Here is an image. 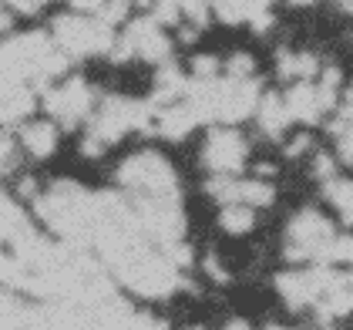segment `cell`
Here are the masks:
<instances>
[{
    "mask_svg": "<svg viewBox=\"0 0 353 330\" xmlns=\"http://www.w3.org/2000/svg\"><path fill=\"white\" fill-rule=\"evenodd\" d=\"M118 182L132 199H179L175 168L159 152H138L118 168Z\"/></svg>",
    "mask_w": 353,
    "mask_h": 330,
    "instance_id": "obj_4",
    "label": "cell"
},
{
    "mask_svg": "<svg viewBox=\"0 0 353 330\" xmlns=\"http://www.w3.org/2000/svg\"><path fill=\"white\" fill-rule=\"evenodd\" d=\"M232 78H252V57L249 55H232L229 68H225Z\"/></svg>",
    "mask_w": 353,
    "mask_h": 330,
    "instance_id": "obj_24",
    "label": "cell"
},
{
    "mask_svg": "<svg viewBox=\"0 0 353 330\" xmlns=\"http://www.w3.org/2000/svg\"><path fill=\"white\" fill-rule=\"evenodd\" d=\"M323 193L330 199V206L343 216V222L353 226V182H347V179H330L323 186Z\"/></svg>",
    "mask_w": 353,
    "mask_h": 330,
    "instance_id": "obj_20",
    "label": "cell"
},
{
    "mask_svg": "<svg viewBox=\"0 0 353 330\" xmlns=\"http://www.w3.org/2000/svg\"><path fill=\"white\" fill-rule=\"evenodd\" d=\"M209 193L216 195L219 202H239V206H270L272 202V186L263 179H236V175H216L205 186Z\"/></svg>",
    "mask_w": 353,
    "mask_h": 330,
    "instance_id": "obj_11",
    "label": "cell"
},
{
    "mask_svg": "<svg viewBox=\"0 0 353 330\" xmlns=\"http://www.w3.org/2000/svg\"><path fill=\"white\" fill-rule=\"evenodd\" d=\"M340 125H353V91L347 95V101L340 108Z\"/></svg>",
    "mask_w": 353,
    "mask_h": 330,
    "instance_id": "obj_32",
    "label": "cell"
},
{
    "mask_svg": "<svg viewBox=\"0 0 353 330\" xmlns=\"http://www.w3.org/2000/svg\"><path fill=\"white\" fill-rule=\"evenodd\" d=\"M202 162L216 175H236L245 165V142L232 128H212V135L202 145Z\"/></svg>",
    "mask_w": 353,
    "mask_h": 330,
    "instance_id": "obj_10",
    "label": "cell"
},
{
    "mask_svg": "<svg viewBox=\"0 0 353 330\" xmlns=\"http://www.w3.org/2000/svg\"><path fill=\"white\" fill-rule=\"evenodd\" d=\"M128 330H165V324L162 320H155V317H148V313H132Z\"/></svg>",
    "mask_w": 353,
    "mask_h": 330,
    "instance_id": "obj_26",
    "label": "cell"
},
{
    "mask_svg": "<svg viewBox=\"0 0 353 330\" xmlns=\"http://www.w3.org/2000/svg\"><path fill=\"white\" fill-rule=\"evenodd\" d=\"M44 108L54 115L61 125L74 128L78 122L94 115V95L81 78H68L61 88H48L44 91Z\"/></svg>",
    "mask_w": 353,
    "mask_h": 330,
    "instance_id": "obj_9",
    "label": "cell"
},
{
    "mask_svg": "<svg viewBox=\"0 0 353 330\" xmlns=\"http://www.w3.org/2000/svg\"><path fill=\"white\" fill-rule=\"evenodd\" d=\"M54 41L74 57H94V55H111L114 48V30L105 24L101 17L91 14H61L54 17Z\"/></svg>",
    "mask_w": 353,
    "mask_h": 330,
    "instance_id": "obj_5",
    "label": "cell"
},
{
    "mask_svg": "<svg viewBox=\"0 0 353 330\" xmlns=\"http://www.w3.org/2000/svg\"><path fill=\"white\" fill-rule=\"evenodd\" d=\"M256 118H259V128H263L270 138H279L286 132V125L293 122V115L286 108V98H279V95H263Z\"/></svg>",
    "mask_w": 353,
    "mask_h": 330,
    "instance_id": "obj_17",
    "label": "cell"
},
{
    "mask_svg": "<svg viewBox=\"0 0 353 330\" xmlns=\"http://www.w3.org/2000/svg\"><path fill=\"white\" fill-rule=\"evenodd\" d=\"M10 10H17V14H37L48 0H3Z\"/></svg>",
    "mask_w": 353,
    "mask_h": 330,
    "instance_id": "obj_28",
    "label": "cell"
},
{
    "mask_svg": "<svg viewBox=\"0 0 353 330\" xmlns=\"http://www.w3.org/2000/svg\"><path fill=\"white\" fill-rule=\"evenodd\" d=\"M145 57V61H155V64H165L168 55H172V41L165 37L162 24L155 17H141V21H132L125 34L114 41L111 48V61H128V57Z\"/></svg>",
    "mask_w": 353,
    "mask_h": 330,
    "instance_id": "obj_7",
    "label": "cell"
},
{
    "mask_svg": "<svg viewBox=\"0 0 353 330\" xmlns=\"http://www.w3.org/2000/svg\"><path fill=\"white\" fill-rule=\"evenodd\" d=\"M105 3H108V0H71V7H74L78 14H91V17H98Z\"/></svg>",
    "mask_w": 353,
    "mask_h": 330,
    "instance_id": "obj_29",
    "label": "cell"
},
{
    "mask_svg": "<svg viewBox=\"0 0 353 330\" xmlns=\"http://www.w3.org/2000/svg\"><path fill=\"white\" fill-rule=\"evenodd\" d=\"M306 148H310V135H299L296 142H290V148H286V152H290V155H303Z\"/></svg>",
    "mask_w": 353,
    "mask_h": 330,
    "instance_id": "obj_33",
    "label": "cell"
},
{
    "mask_svg": "<svg viewBox=\"0 0 353 330\" xmlns=\"http://www.w3.org/2000/svg\"><path fill=\"white\" fill-rule=\"evenodd\" d=\"M17 168V152H14V138L3 135V172H14Z\"/></svg>",
    "mask_w": 353,
    "mask_h": 330,
    "instance_id": "obj_30",
    "label": "cell"
},
{
    "mask_svg": "<svg viewBox=\"0 0 353 330\" xmlns=\"http://www.w3.org/2000/svg\"><path fill=\"white\" fill-rule=\"evenodd\" d=\"M135 7H155V0H132Z\"/></svg>",
    "mask_w": 353,
    "mask_h": 330,
    "instance_id": "obj_34",
    "label": "cell"
},
{
    "mask_svg": "<svg viewBox=\"0 0 353 330\" xmlns=\"http://www.w3.org/2000/svg\"><path fill=\"white\" fill-rule=\"evenodd\" d=\"M37 105V91L30 84H0V115L3 125H17L24 122Z\"/></svg>",
    "mask_w": 353,
    "mask_h": 330,
    "instance_id": "obj_14",
    "label": "cell"
},
{
    "mask_svg": "<svg viewBox=\"0 0 353 330\" xmlns=\"http://www.w3.org/2000/svg\"><path fill=\"white\" fill-rule=\"evenodd\" d=\"M286 108H290V115L296 118V122H306V125H313V122H320L323 118V111L326 108V101H323V95H320V88L316 84H310V81H296L286 95Z\"/></svg>",
    "mask_w": 353,
    "mask_h": 330,
    "instance_id": "obj_13",
    "label": "cell"
},
{
    "mask_svg": "<svg viewBox=\"0 0 353 330\" xmlns=\"http://www.w3.org/2000/svg\"><path fill=\"white\" fill-rule=\"evenodd\" d=\"M21 145L28 148L30 155L48 159V155H54L57 148V128L51 122H30V125L21 128Z\"/></svg>",
    "mask_w": 353,
    "mask_h": 330,
    "instance_id": "obj_19",
    "label": "cell"
},
{
    "mask_svg": "<svg viewBox=\"0 0 353 330\" xmlns=\"http://www.w3.org/2000/svg\"><path fill=\"white\" fill-rule=\"evenodd\" d=\"M192 71H195V78H216L219 75V61L216 57H195Z\"/></svg>",
    "mask_w": 353,
    "mask_h": 330,
    "instance_id": "obj_25",
    "label": "cell"
},
{
    "mask_svg": "<svg viewBox=\"0 0 353 330\" xmlns=\"http://www.w3.org/2000/svg\"><path fill=\"white\" fill-rule=\"evenodd\" d=\"M155 118H159V105L155 101H132V98H108L101 108H94L88 135L81 142V152L88 159H98L111 142L125 135V132H145L155 135Z\"/></svg>",
    "mask_w": 353,
    "mask_h": 330,
    "instance_id": "obj_3",
    "label": "cell"
},
{
    "mask_svg": "<svg viewBox=\"0 0 353 330\" xmlns=\"http://www.w3.org/2000/svg\"><path fill=\"white\" fill-rule=\"evenodd\" d=\"M219 226H222L225 233H232V236H243V233H249V229L256 226L252 206H239V202H229V206L222 209V216H219Z\"/></svg>",
    "mask_w": 353,
    "mask_h": 330,
    "instance_id": "obj_21",
    "label": "cell"
},
{
    "mask_svg": "<svg viewBox=\"0 0 353 330\" xmlns=\"http://www.w3.org/2000/svg\"><path fill=\"white\" fill-rule=\"evenodd\" d=\"M333 236H336L333 226L316 209H303L286 226V260H293V263H320L326 243Z\"/></svg>",
    "mask_w": 353,
    "mask_h": 330,
    "instance_id": "obj_6",
    "label": "cell"
},
{
    "mask_svg": "<svg viewBox=\"0 0 353 330\" xmlns=\"http://www.w3.org/2000/svg\"><path fill=\"white\" fill-rule=\"evenodd\" d=\"M353 310V273H343L330 290H326L320 303H316V313L320 320H333V317H343Z\"/></svg>",
    "mask_w": 353,
    "mask_h": 330,
    "instance_id": "obj_15",
    "label": "cell"
},
{
    "mask_svg": "<svg viewBox=\"0 0 353 330\" xmlns=\"http://www.w3.org/2000/svg\"><path fill=\"white\" fill-rule=\"evenodd\" d=\"M185 98L199 108L202 122L232 125V122H243V118L259 111L263 91H259V84L252 78L225 75V78H192Z\"/></svg>",
    "mask_w": 353,
    "mask_h": 330,
    "instance_id": "obj_2",
    "label": "cell"
},
{
    "mask_svg": "<svg viewBox=\"0 0 353 330\" xmlns=\"http://www.w3.org/2000/svg\"><path fill=\"white\" fill-rule=\"evenodd\" d=\"M209 3H212V0H182V17H189L195 28H205V21H209Z\"/></svg>",
    "mask_w": 353,
    "mask_h": 330,
    "instance_id": "obj_23",
    "label": "cell"
},
{
    "mask_svg": "<svg viewBox=\"0 0 353 330\" xmlns=\"http://www.w3.org/2000/svg\"><path fill=\"white\" fill-rule=\"evenodd\" d=\"M320 263H333V266L336 263H347V266H353V236H333L326 243Z\"/></svg>",
    "mask_w": 353,
    "mask_h": 330,
    "instance_id": "obj_22",
    "label": "cell"
},
{
    "mask_svg": "<svg viewBox=\"0 0 353 330\" xmlns=\"http://www.w3.org/2000/svg\"><path fill=\"white\" fill-rule=\"evenodd\" d=\"M195 330H199V327H195Z\"/></svg>",
    "mask_w": 353,
    "mask_h": 330,
    "instance_id": "obj_38",
    "label": "cell"
},
{
    "mask_svg": "<svg viewBox=\"0 0 353 330\" xmlns=\"http://www.w3.org/2000/svg\"><path fill=\"white\" fill-rule=\"evenodd\" d=\"M340 7H343V10H350V14H353V0H340Z\"/></svg>",
    "mask_w": 353,
    "mask_h": 330,
    "instance_id": "obj_35",
    "label": "cell"
},
{
    "mask_svg": "<svg viewBox=\"0 0 353 330\" xmlns=\"http://www.w3.org/2000/svg\"><path fill=\"white\" fill-rule=\"evenodd\" d=\"M68 71V51L48 34H17L3 41L0 51V84H30L48 91L54 78Z\"/></svg>",
    "mask_w": 353,
    "mask_h": 330,
    "instance_id": "obj_1",
    "label": "cell"
},
{
    "mask_svg": "<svg viewBox=\"0 0 353 330\" xmlns=\"http://www.w3.org/2000/svg\"><path fill=\"white\" fill-rule=\"evenodd\" d=\"M276 71L286 81H310V78L320 75V61L313 55H306V51H279Z\"/></svg>",
    "mask_w": 353,
    "mask_h": 330,
    "instance_id": "obj_18",
    "label": "cell"
},
{
    "mask_svg": "<svg viewBox=\"0 0 353 330\" xmlns=\"http://www.w3.org/2000/svg\"><path fill=\"white\" fill-rule=\"evenodd\" d=\"M205 270H209V276H212V280H219V283H225V280H229V276H225V270H222V263H219V260H212V256L205 260Z\"/></svg>",
    "mask_w": 353,
    "mask_h": 330,
    "instance_id": "obj_31",
    "label": "cell"
},
{
    "mask_svg": "<svg viewBox=\"0 0 353 330\" xmlns=\"http://www.w3.org/2000/svg\"><path fill=\"white\" fill-rule=\"evenodd\" d=\"M189 95V78L182 75V68L179 64H172V61H165L162 68H159V78H155V105L165 108V105H172V101H179V98H185Z\"/></svg>",
    "mask_w": 353,
    "mask_h": 330,
    "instance_id": "obj_16",
    "label": "cell"
},
{
    "mask_svg": "<svg viewBox=\"0 0 353 330\" xmlns=\"http://www.w3.org/2000/svg\"><path fill=\"white\" fill-rule=\"evenodd\" d=\"M296 7H310V3H316V0H293Z\"/></svg>",
    "mask_w": 353,
    "mask_h": 330,
    "instance_id": "obj_36",
    "label": "cell"
},
{
    "mask_svg": "<svg viewBox=\"0 0 353 330\" xmlns=\"http://www.w3.org/2000/svg\"><path fill=\"white\" fill-rule=\"evenodd\" d=\"M266 330H290V327H279V324H270V327Z\"/></svg>",
    "mask_w": 353,
    "mask_h": 330,
    "instance_id": "obj_37",
    "label": "cell"
},
{
    "mask_svg": "<svg viewBox=\"0 0 353 330\" xmlns=\"http://www.w3.org/2000/svg\"><path fill=\"white\" fill-rule=\"evenodd\" d=\"M199 122H202L199 108L192 105L189 98H179V101H172V105L159 108V118H155V135L168 138V142H179V138L189 135Z\"/></svg>",
    "mask_w": 353,
    "mask_h": 330,
    "instance_id": "obj_12",
    "label": "cell"
},
{
    "mask_svg": "<svg viewBox=\"0 0 353 330\" xmlns=\"http://www.w3.org/2000/svg\"><path fill=\"white\" fill-rule=\"evenodd\" d=\"M340 270H333V263H316L313 270H290V273L276 276L279 297L286 300V307L303 310V307H316L320 297L340 280Z\"/></svg>",
    "mask_w": 353,
    "mask_h": 330,
    "instance_id": "obj_8",
    "label": "cell"
},
{
    "mask_svg": "<svg viewBox=\"0 0 353 330\" xmlns=\"http://www.w3.org/2000/svg\"><path fill=\"white\" fill-rule=\"evenodd\" d=\"M313 172H316V179H323V182L336 179V175H333V159H330V155H316V159H313Z\"/></svg>",
    "mask_w": 353,
    "mask_h": 330,
    "instance_id": "obj_27",
    "label": "cell"
}]
</instances>
